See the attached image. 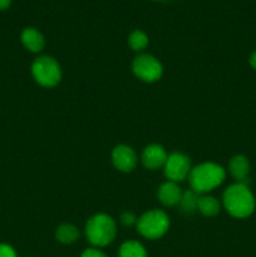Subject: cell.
I'll return each mask as SVG.
<instances>
[{"label":"cell","instance_id":"obj_1","mask_svg":"<svg viewBox=\"0 0 256 257\" xmlns=\"http://www.w3.org/2000/svg\"><path fill=\"white\" fill-rule=\"evenodd\" d=\"M222 200L227 212L236 218H246L255 211V197L243 182L226 188Z\"/></svg>","mask_w":256,"mask_h":257},{"label":"cell","instance_id":"obj_2","mask_svg":"<svg viewBox=\"0 0 256 257\" xmlns=\"http://www.w3.org/2000/svg\"><path fill=\"white\" fill-rule=\"evenodd\" d=\"M225 170L212 162H205L196 166L188 175L190 185L196 193H206L215 190L223 182Z\"/></svg>","mask_w":256,"mask_h":257},{"label":"cell","instance_id":"obj_3","mask_svg":"<svg viewBox=\"0 0 256 257\" xmlns=\"http://www.w3.org/2000/svg\"><path fill=\"white\" fill-rule=\"evenodd\" d=\"M115 228V222L110 216L98 213L88 220L85 225V235L93 246L104 247L114 240L117 232Z\"/></svg>","mask_w":256,"mask_h":257},{"label":"cell","instance_id":"obj_4","mask_svg":"<svg viewBox=\"0 0 256 257\" xmlns=\"http://www.w3.org/2000/svg\"><path fill=\"white\" fill-rule=\"evenodd\" d=\"M170 227L168 216L161 210H152L146 212L137 221V230L143 237L156 240L167 232Z\"/></svg>","mask_w":256,"mask_h":257},{"label":"cell","instance_id":"obj_5","mask_svg":"<svg viewBox=\"0 0 256 257\" xmlns=\"http://www.w3.org/2000/svg\"><path fill=\"white\" fill-rule=\"evenodd\" d=\"M32 74L35 82L43 87H55L60 82L62 70L57 60L52 57H39L32 65Z\"/></svg>","mask_w":256,"mask_h":257},{"label":"cell","instance_id":"obj_6","mask_svg":"<svg viewBox=\"0 0 256 257\" xmlns=\"http://www.w3.org/2000/svg\"><path fill=\"white\" fill-rule=\"evenodd\" d=\"M132 69L136 77L147 83L160 79L163 72L162 64L158 62V59L150 54H141L136 57L133 60Z\"/></svg>","mask_w":256,"mask_h":257},{"label":"cell","instance_id":"obj_7","mask_svg":"<svg viewBox=\"0 0 256 257\" xmlns=\"http://www.w3.org/2000/svg\"><path fill=\"white\" fill-rule=\"evenodd\" d=\"M165 175L172 182L183 181L191 172L190 160L182 153L175 152L167 157L165 163Z\"/></svg>","mask_w":256,"mask_h":257},{"label":"cell","instance_id":"obj_8","mask_svg":"<svg viewBox=\"0 0 256 257\" xmlns=\"http://www.w3.org/2000/svg\"><path fill=\"white\" fill-rule=\"evenodd\" d=\"M112 162L114 167L120 172H131L137 165V156L131 147L119 145L113 150Z\"/></svg>","mask_w":256,"mask_h":257},{"label":"cell","instance_id":"obj_9","mask_svg":"<svg viewBox=\"0 0 256 257\" xmlns=\"http://www.w3.org/2000/svg\"><path fill=\"white\" fill-rule=\"evenodd\" d=\"M167 153L160 145H151L145 148L142 153V163L148 170H157L165 166L167 161Z\"/></svg>","mask_w":256,"mask_h":257},{"label":"cell","instance_id":"obj_10","mask_svg":"<svg viewBox=\"0 0 256 257\" xmlns=\"http://www.w3.org/2000/svg\"><path fill=\"white\" fill-rule=\"evenodd\" d=\"M20 40H22L23 45L32 53H39L44 49V37L35 28H25L20 35Z\"/></svg>","mask_w":256,"mask_h":257},{"label":"cell","instance_id":"obj_11","mask_svg":"<svg viewBox=\"0 0 256 257\" xmlns=\"http://www.w3.org/2000/svg\"><path fill=\"white\" fill-rule=\"evenodd\" d=\"M182 195L183 193L180 186L172 181L163 183L158 190V198H160L161 203L165 206H175L180 203Z\"/></svg>","mask_w":256,"mask_h":257},{"label":"cell","instance_id":"obj_12","mask_svg":"<svg viewBox=\"0 0 256 257\" xmlns=\"http://www.w3.org/2000/svg\"><path fill=\"white\" fill-rule=\"evenodd\" d=\"M228 168H230L231 176L237 180V182L245 183V181L247 180L248 172H250V162L245 156L237 155L231 158Z\"/></svg>","mask_w":256,"mask_h":257},{"label":"cell","instance_id":"obj_13","mask_svg":"<svg viewBox=\"0 0 256 257\" xmlns=\"http://www.w3.org/2000/svg\"><path fill=\"white\" fill-rule=\"evenodd\" d=\"M55 237L63 245H70L74 243L79 237V231L74 225L70 223H63L55 231Z\"/></svg>","mask_w":256,"mask_h":257},{"label":"cell","instance_id":"obj_14","mask_svg":"<svg viewBox=\"0 0 256 257\" xmlns=\"http://www.w3.org/2000/svg\"><path fill=\"white\" fill-rule=\"evenodd\" d=\"M197 210L207 217L216 216L220 212V202L217 198L212 197V196H202L198 198Z\"/></svg>","mask_w":256,"mask_h":257},{"label":"cell","instance_id":"obj_15","mask_svg":"<svg viewBox=\"0 0 256 257\" xmlns=\"http://www.w3.org/2000/svg\"><path fill=\"white\" fill-rule=\"evenodd\" d=\"M118 257H147L146 248L137 241H127L118 251Z\"/></svg>","mask_w":256,"mask_h":257},{"label":"cell","instance_id":"obj_16","mask_svg":"<svg viewBox=\"0 0 256 257\" xmlns=\"http://www.w3.org/2000/svg\"><path fill=\"white\" fill-rule=\"evenodd\" d=\"M128 44L136 52H141L148 45V37L142 30H135L128 37Z\"/></svg>","mask_w":256,"mask_h":257},{"label":"cell","instance_id":"obj_17","mask_svg":"<svg viewBox=\"0 0 256 257\" xmlns=\"http://www.w3.org/2000/svg\"><path fill=\"white\" fill-rule=\"evenodd\" d=\"M197 193L195 191H187L182 195V198H181V207H182L183 211L186 212H192V211L197 210V203H198Z\"/></svg>","mask_w":256,"mask_h":257},{"label":"cell","instance_id":"obj_18","mask_svg":"<svg viewBox=\"0 0 256 257\" xmlns=\"http://www.w3.org/2000/svg\"><path fill=\"white\" fill-rule=\"evenodd\" d=\"M0 257H18L17 251L8 243L0 242Z\"/></svg>","mask_w":256,"mask_h":257},{"label":"cell","instance_id":"obj_19","mask_svg":"<svg viewBox=\"0 0 256 257\" xmlns=\"http://www.w3.org/2000/svg\"><path fill=\"white\" fill-rule=\"evenodd\" d=\"M120 222L124 226H132L133 223L137 222V218L133 213L131 212H124L122 216H120Z\"/></svg>","mask_w":256,"mask_h":257},{"label":"cell","instance_id":"obj_20","mask_svg":"<svg viewBox=\"0 0 256 257\" xmlns=\"http://www.w3.org/2000/svg\"><path fill=\"white\" fill-rule=\"evenodd\" d=\"M80 257H107L104 253L102 252L98 248H87L85 251H83V253Z\"/></svg>","mask_w":256,"mask_h":257},{"label":"cell","instance_id":"obj_21","mask_svg":"<svg viewBox=\"0 0 256 257\" xmlns=\"http://www.w3.org/2000/svg\"><path fill=\"white\" fill-rule=\"evenodd\" d=\"M12 0H0V10H5L10 7Z\"/></svg>","mask_w":256,"mask_h":257},{"label":"cell","instance_id":"obj_22","mask_svg":"<svg viewBox=\"0 0 256 257\" xmlns=\"http://www.w3.org/2000/svg\"><path fill=\"white\" fill-rule=\"evenodd\" d=\"M250 65L253 68V69H256V50L252 53V54H251V57H250Z\"/></svg>","mask_w":256,"mask_h":257}]
</instances>
